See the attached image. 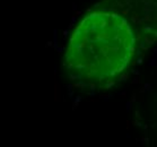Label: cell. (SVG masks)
<instances>
[{
  "label": "cell",
  "mask_w": 157,
  "mask_h": 147,
  "mask_svg": "<svg viewBox=\"0 0 157 147\" xmlns=\"http://www.w3.org/2000/svg\"><path fill=\"white\" fill-rule=\"evenodd\" d=\"M136 40L131 26L112 11L88 14L75 29L66 53V65L76 78L103 84L129 66Z\"/></svg>",
  "instance_id": "obj_1"
}]
</instances>
